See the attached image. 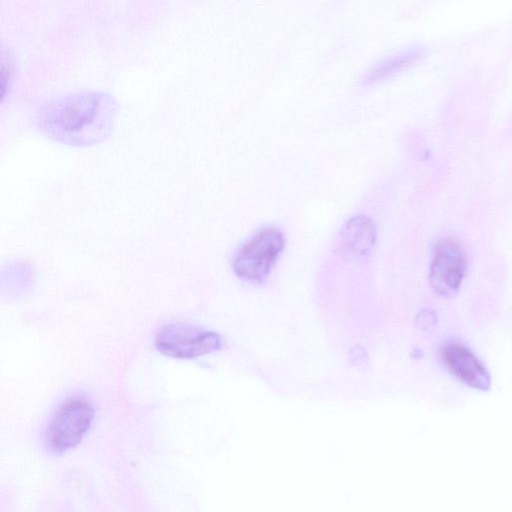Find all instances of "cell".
I'll return each mask as SVG.
<instances>
[{
    "label": "cell",
    "mask_w": 512,
    "mask_h": 512,
    "mask_svg": "<svg viewBox=\"0 0 512 512\" xmlns=\"http://www.w3.org/2000/svg\"><path fill=\"white\" fill-rule=\"evenodd\" d=\"M94 415V405L86 396L74 395L67 398L55 410L47 425V449L60 455L77 446L90 429Z\"/></svg>",
    "instance_id": "obj_2"
},
{
    "label": "cell",
    "mask_w": 512,
    "mask_h": 512,
    "mask_svg": "<svg viewBox=\"0 0 512 512\" xmlns=\"http://www.w3.org/2000/svg\"><path fill=\"white\" fill-rule=\"evenodd\" d=\"M424 55L423 47L410 46L384 56L367 70L362 81L365 84H374L389 79L418 63Z\"/></svg>",
    "instance_id": "obj_8"
},
{
    "label": "cell",
    "mask_w": 512,
    "mask_h": 512,
    "mask_svg": "<svg viewBox=\"0 0 512 512\" xmlns=\"http://www.w3.org/2000/svg\"><path fill=\"white\" fill-rule=\"evenodd\" d=\"M284 247L285 238L280 229L263 227L237 250L232 269L238 278L260 283L267 278Z\"/></svg>",
    "instance_id": "obj_3"
},
{
    "label": "cell",
    "mask_w": 512,
    "mask_h": 512,
    "mask_svg": "<svg viewBox=\"0 0 512 512\" xmlns=\"http://www.w3.org/2000/svg\"><path fill=\"white\" fill-rule=\"evenodd\" d=\"M467 271V253L454 237H444L432 248L428 280L433 291L442 297L454 295L461 287Z\"/></svg>",
    "instance_id": "obj_5"
},
{
    "label": "cell",
    "mask_w": 512,
    "mask_h": 512,
    "mask_svg": "<svg viewBox=\"0 0 512 512\" xmlns=\"http://www.w3.org/2000/svg\"><path fill=\"white\" fill-rule=\"evenodd\" d=\"M154 344L168 357L193 359L218 350L222 339L218 333L192 324L170 322L158 330Z\"/></svg>",
    "instance_id": "obj_4"
},
{
    "label": "cell",
    "mask_w": 512,
    "mask_h": 512,
    "mask_svg": "<svg viewBox=\"0 0 512 512\" xmlns=\"http://www.w3.org/2000/svg\"><path fill=\"white\" fill-rule=\"evenodd\" d=\"M2 68H1V88H2V98H4L6 89L10 86V82L12 81V67L10 61L5 62L4 58L1 60Z\"/></svg>",
    "instance_id": "obj_9"
},
{
    "label": "cell",
    "mask_w": 512,
    "mask_h": 512,
    "mask_svg": "<svg viewBox=\"0 0 512 512\" xmlns=\"http://www.w3.org/2000/svg\"><path fill=\"white\" fill-rule=\"evenodd\" d=\"M343 252L355 259H365L372 252L376 241V227L365 215L350 218L340 232Z\"/></svg>",
    "instance_id": "obj_7"
},
{
    "label": "cell",
    "mask_w": 512,
    "mask_h": 512,
    "mask_svg": "<svg viewBox=\"0 0 512 512\" xmlns=\"http://www.w3.org/2000/svg\"><path fill=\"white\" fill-rule=\"evenodd\" d=\"M440 356L449 372L461 382L477 390L489 389L490 375L468 347L458 341H447L440 348Z\"/></svg>",
    "instance_id": "obj_6"
},
{
    "label": "cell",
    "mask_w": 512,
    "mask_h": 512,
    "mask_svg": "<svg viewBox=\"0 0 512 512\" xmlns=\"http://www.w3.org/2000/svg\"><path fill=\"white\" fill-rule=\"evenodd\" d=\"M116 118L114 100L104 93H78L54 100L42 108L37 125L49 139L87 147L105 140Z\"/></svg>",
    "instance_id": "obj_1"
}]
</instances>
